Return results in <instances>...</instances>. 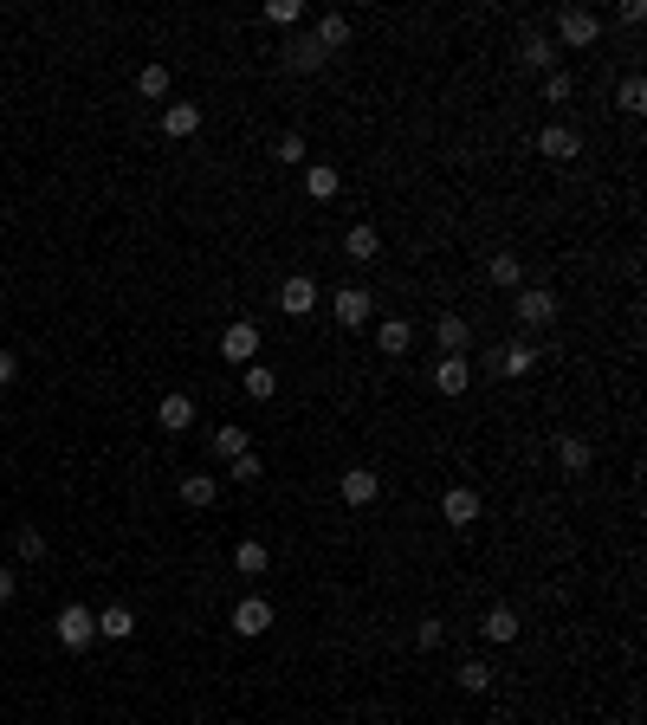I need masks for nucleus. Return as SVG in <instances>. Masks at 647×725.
<instances>
[{
	"label": "nucleus",
	"instance_id": "f3484780",
	"mask_svg": "<svg viewBox=\"0 0 647 725\" xmlns=\"http://www.w3.org/2000/svg\"><path fill=\"white\" fill-rule=\"evenodd\" d=\"M486 279L499 285V292H518V285H525V259H518V253H492L486 259Z\"/></svg>",
	"mask_w": 647,
	"mask_h": 725
},
{
	"label": "nucleus",
	"instance_id": "412c9836",
	"mask_svg": "<svg viewBox=\"0 0 647 725\" xmlns=\"http://www.w3.org/2000/svg\"><path fill=\"white\" fill-rule=\"evenodd\" d=\"M266 564H272V551L259 538H240L233 544V570H246V577H266Z\"/></svg>",
	"mask_w": 647,
	"mask_h": 725
},
{
	"label": "nucleus",
	"instance_id": "bb28decb",
	"mask_svg": "<svg viewBox=\"0 0 647 725\" xmlns=\"http://www.w3.org/2000/svg\"><path fill=\"white\" fill-rule=\"evenodd\" d=\"M214 499H220L214 473H188V480H182V505H195V512H201V505H214Z\"/></svg>",
	"mask_w": 647,
	"mask_h": 725
},
{
	"label": "nucleus",
	"instance_id": "9d476101",
	"mask_svg": "<svg viewBox=\"0 0 647 725\" xmlns=\"http://www.w3.org/2000/svg\"><path fill=\"white\" fill-rule=\"evenodd\" d=\"M538 156H550V162H576V156H583V136H576L570 123H544V130H538Z\"/></svg>",
	"mask_w": 647,
	"mask_h": 725
},
{
	"label": "nucleus",
	"instance_id": "423d86ee",
	"mask_svg": "<svg viewBox=\"0 0 647 725\" xmlns=\"http://www.w3.org/2000/svg\"><path fill=\"white\" fill-rule=\"evenodd\" d=\"M220 357L227 363H259V324L253 318H240V324H227V331H220Z\"/></svg>",
	"mask_w": 647,
	"mask_h": 725
},
{
	"label": "nucleus",
	"instance_id": "aec40b11",
	"mask_svg": "<svg viewBox=\"0 0 647 725\" xmlns=\"http://www.w3.org/2000/svg\"><path fill=\"white\" fill-rule=\"evenodd\" d=\"M98 635H104V641H130V635H136V615H130V603H110V609H98Z\"/></svg>",
	"mask_w": 647,
	"mask_h": 725
},
{
	"label": "nucleus",
	"instance_id": "2f4dec72",
	"mask_svg": "<svg viewBox=\"0 0 647 725\" xmlns=\"http://www.w3.org/2000/svg\"><path fill=\"white\" fill-rule=\"evenodd\" d=\"M576 98V78L570 72H544V104H570Z\"/></svg>",
	"mask_w": 647,
	"mask_h": 725
},
{
	"label": "nucleus",
	"instance_id": "4468645a",
	"mask_svg": "<svg viewBox=\"0 0 647 725\" xmlns=\"http://www.w3.org/2000/svg\"><path fill=\"white\" fill-rule=\"evenodd\" d=\"M156 421H162L169 434H188V428H195V402H188L182 389H175V395H162V402H156Z\"/></svg>",
	"mask_w": 647,
	"mask_h": 725
},
{
	"label": "nucleus",
	"instance_id": "ddd939ff",
	"mask_svg": "<svg viewBox=\"0 0 647 725\" xmlns=\"http://www.w3.org/2000/svg\"><path fill=\"white\" fill-rule=\"evenodd\" d=\"M518 628H525V622H518V609H512V603H492V609H486V622H479V635L505 648V641H518Z\"/></svg>",
	"mask_w": 647,
	"mask_h": 725
},
{
	"label": "nucleus",
	"instance_id": "39448f33",
	"mask_svg": "<svg viewBox=\"0 0 647 725\" xmlns=\"http://www.w3.org/2000/svg\"><path fill=\"white\" fill-rule=\"evenodd\" d=\"M479 512H486V499H479L473 486H447L440 492V518H447L453 531H466V525H479Z\"/></svg>",
	"mask_w": 647,
	"mask_h": 725
},
{
	"label": "nucleus",
	"instance_id": "473e14b6",
	"mask_svg": "<svg viewBox=\"0 0 647 725\" xmlns=\"http://www.w3.org/2000/svg\"><path fill=\"white\" fill-rule=\"evenodd\" d=\"M460 687H466V693H486V687H492V667H486V661H460Z\"/></svg>",
	"mask_w": 647,
	"mask_h": 725
},
{
	"label": "nucleus",
	"instance_id": "7c9ffc66",
	"mask_svg": "<svg viewBox=\"0 0 647 725\" xmlns=\"http://www.w3.org/2000/svg\"><path fill=\"white\" fill-rule=\"evenodd\" d=\"M136 91H143V98H169V65H143V72H136Z\"/></svg>",
	"mask_w": 647,
	"mask_h": 725
},
{
	"label": "nucleus",
	"instance_id": "ea45409f",
	"mask_svg": "<svg viewBox=\"0 0 647 725\" xmlns=\"http://www.w3.org/2000/svg\"><path fill=\"white\" fill-rule=\"evenodd\" d=\"M13 376H20V357H13V350H0V389H7Z\"/></svg>",
	"mask_w": 647,
	"mask_h": 725
},
{
	"label": "nucleus",
	"instance_id": "393cba45",
	"mask_svg": "<svg viewBox=\"0 0 647 725\" xmlns=\"http://www.w3.org/2000/svg\"><path fill=\"white\" fill-rule=\"evenodd\" d=\"M337 188H343V175L330 169V162H311V169H305V195H311V201H330Z\"/></svg>",
	"mask_w": 647,
	"mask_h": 725
},
{
	"label": "nucleus",
	"instance_id": "f257e3e1",
	"mask_svg": "<svg viewBox=\"0 0 647 725\" xmlns=\"http://www.w3.org/2000/svg\"><path fill=\"white\" fill-rule=\"evenodd\" d=\"M596 39H602V13L596 7H557L550 46H596Z\"/></svg>",
	"mask_w": 647,
	"mask_h": 725
},
{
	"label": "nucleus",
	"instance_id": "a878e982",
	"mask_svg": "<svg viewBox=\"0 0 647 725\" xmlns=\"http://www.w3.org/2000/svg\"><path fill=\"white\" fill-rule=\"evenodd\" d=\"M343 253H350V259H376V253H382V234H376L369 221H356L350 234H343Z\"/></svg>",
	"mask_w": 647,
	"mask_h": 725
},
{
	"label": "nucleus",
	"instance_id": "7ed1b4c3",
	"mask_svg": "<svg viewBox=\"0 0 647 725\" xmlns=\"http://www.w3.org/2000/svg\"><path fill=\"white\" fill-rule=\"evenodd\" d=\"M512 318L525 324V331H544V324H557V292H550V285H525V292L512 298Z\"/></svg>",
	"mask_w": 647,
	"mask_h": 725
},
{
	"label": "nucleus",
	"instance_id": "b1692460",
	"mask_svg": "<svg viewBox=\"0 0 647 725\" xmlns=\"http://www.w3.org/2000/svg\"><path fill=\"white\" fill-rule=\"evenodd\" d=\"M201 130V104H169L162 111V136H195Z\"/></svg>",
	"mask_w": 647,
	"mask_h": 725
},
{
	"label": "nucleus",
	"instance_id": "c85d7f7f",
	"mask_svg": "<svg viewBox=\"0 0 647 725\" xmlns=\"http://www.w3.org/2000/svg\"><path fill=\"white\" fill-rule=\"evenodd\" d=\"M615 111H628V117H641L647 111V78H622V91H615Z\"/></svg>",
	"mask_w": 647,
	"mask_h": 725
},
{
	"label": "nucleus",
	"instance_id": "1a4fd4ad",
	"mask_svg": "<svg viewBox=\"0 0 647 725\" xmlns=\"http://www.w3.org/2000/svg\"><path fill=\"white\" fill-rule=\"evenodd\" d=\"M337 492H343V505H376L382 499V473L376 467H343Z\"/></svg>",
	"mask_w": 647,
	"mask_h": 725
},
{
	"label": "nucleus",
	"instance_id": "e433bc0d",
	"mask_svg": "<svg viewBox=\"0 0 647 725\" xmlns=\"http://www.w3.org/2000/svg\"><path fill=\"white\" fill-rule=\"evenodd\" d=\"M259 473H266V467H259V454H240V460H227V480H240V486H253Z\"/></svg>",
	"mask_w": 647,
	"mask_h": 725
},
{
	"label": "nucleus",
	"instance_id": "0eeeda50",
	"mask_svg": "<svg viewBox=\"0 0 647 725\" xmlns=\"http://www.w3.org/2000/svg\"><path fill=\"white\" fill-rule=\"evenodd\" d=\"M227 622H233V635H240V641H259L272 628V603H266V596H240Z\"/></svg>",
	"mask_w": 647,
	"mask_h": 725
},
{
	"label": "nucleus",
	"instance_id": "6ab92c4d",
	"mask_svg": "<svg viewBox=\"0 0 647 725\" xmlns=\"http://www.w3.org/2000/svg\"><path fill=\"white\" fill-rule=\"evenodd\" d=\"M376 344H382V357H402V350L415 344V324H408V318H382L376 324Z\"/></svg>",
	"mask_w": 647,
	"mask_h": 725
},
{
	"label": "nucleus",
	"instance_id": "9b49d317",
	"mask_svg": "<svg viewBox=\"0 0 647 725\" xmlns=\"http://www.w3.org/2000/svg\"><path fill=\"white\" fill-rule=\"evenodd\" d=\"M492 369H499V376H531V369H538V344H525V337H518V344H499L492 350Z\"/></svg>",
	"mask_w": 647,
	"mask_h": 725
},
{
	"label": "nucleus",
	"instance_id": "5701e85b",
	"mask_svg": "<svg viewBox=\"0 0 647 725\" xmlns=\"http://www.w3.org/2000/svg\"><path fill=\"white\" fill-rule=\"evenodd\" d=\"M311 39H318L324 52H343V46H350V13H324V20H318V33H311Z\"/></svg>",
	"mask_w": 647,
	"mask_h": 725
},
{
	"label": "nucleus",
	"instance_id": "4c0bfd02",
	"mask_svg": "<svg viewBox=\"0 0 647 725\" xmlns=\"http://www.w3.org/2000/svg\"><path fill=\"white\" fill-rule=\"evenodd\" d=\"M415 641H421V648H440V641H447V622H440V615H421V622H415Z\"/></svg>",
	"mask_w": 647,
	"mask_h": 725
},
{
	"label": "nucleus",
	"instance_id": "dca6fc26",
	"mask_svg": "<svg viewBox=\"0 0 647 725\" xmlns=\"http://www.w3.org/2000/svg\"><path fill=\"white\" fill-rule=\"evenodd\" d=\"M466 382H473V363L466 357H440L434 363V389L440 395H466Z\"/></svg>",
	"mask_w": 647,
	"mask_h": 725
},
{
	"label": "nucleus",
	"instance_id": "c756f323",
	"mask_svg": "<svg viewBox=\"0 0 647 725\" xmlns=\"http://www.w3.org/2000/svg\"><path fill=\"white\" fill-rule=\"evenodd\" d=\"M246 395H253V402H272V395H279V376H272L266 363H246Z\"/></svg>",
	"mask_w": 647,
	"mask_h": 725
},
{
	"label": "nucleus",
	"instance_id": "58836bf2",
	"mask_svg": "<svg viewBox=\"0 0 647 725\" xmlns=\"http://www.w3.org/2000/svg\"><path fill=\"white\" fill-rule=\"evenodd\" d=\"M13 596H20V570H7V564H0V609H7Z\"/></svg>",
	"mask_w": 647,
	"mask_h": 725
},
{
	"label": "nucleus",
	"instance_id": "4be33fe9",
	"mask_svg": "<svg viewBox=\"0 0 647 725\" xmlns=\"http://www.w3.org/2000/svg\"><path fill=\"white\" fill-rule=\"evenodd\" d=\"M324 59H330V52L318 46V39H305V33H298L292 46H285V65H292V72H318Z\"/></svg>",
	"mask_w": 647,
	"mask_h": 725
},
{
	"label": "nucleus",
	"instance_id": "f03ea898",
	"mask_svg": "<svg viewBox=\"0 0 647 725\" xmlns=\"http://www.w3.org/2000/svg\"><path fill=\"white\" fill-rule=\"evenodd\" d=\"M52 635H59V648H91V635H98V615H91L85 603H65L59 615H52Z\"/></svg>",
	"mask_w": 647,
	"mask_h": 725
},
{
	"label": "nucleus",
	"instance_id": "20e7f679",
	"mask_svg": "<svg viewBox=\"0 0 647 725\" xmlns=\"http://www.w3.org/2000/svg\"><path fill=\"white\" fill-rule=\"evenodd\" d=\"M330 318H337V324H343V331H363V324H369V318H376V298H369V292H363V285H343V292H337V298H330Z\"/></svg>",
	"mask_w": 647,
	"mask_h": 725
},
{
	"label": "nucleus",
	"instance_id": "a211bd4d",
	"mask_svg": "<svg viewBox=\"0 0 647 725\" xmlns=\"http://www.w3.org/2000/svg\"><path fill=\"white\" fill-rule=\"evenodd\" d=\"M518 59H525L531 72H557V46H550V33H525V39H518Z\"/></svg>",
	"mask_w": 647,
	"mask_h": 725
},
{
	"label": "nucleus",
	"instance_id": "f704fd0d",
	"mask_svg": "<svg viewBox=\"0 0 647 725\" xmlns=\"http://www.w3.org/2000/svg\"><path fill=\"white\" fill-rule=\"evenodd\" d=\"M272 156H279L285 169H298V162H305V136H298V130H285V136H279V149H272Z\"/></svg>",
	"mask_w": 647,
	"mask_h": 725
},
{
	"label": "nucleus",
	"instance_id": "cd10ccee",
	"mask_svg": "<svg viewBox=\"0 0 647 725\" xmlns=\"http://www.w3.org/2000/svg\"><path fill=\"white\" fill-rule=\"evenodd\" d=\"M214 454H220V460H240V454H253V441H246V428H233V421H220V428H214Z\"/></svg>",
	"mask_w": 647,
	"mask_h": 725
},
{
	"label": "nucleus",
	"instance_id": "f8f14e48",
	"mask_svg": "<svg viewBox=\"0 0 647 725\" xmlns=\"http://www.w3.org/2000/svg\"><path fill=\"white\" fill-rule=\"evenodd\" d=\"M466 337H473V331H466L460 311H440V318H434V344H440V357H466Z\"/></svg>",
	"mask_w": 647,
	"mask_h": 725
},
{
	"label": "nucleus",
	"instance_id": "6e6552de",
	"mask_svg": "<svg viewBox=\"0 0 647 725\" xmlns=\"http://www.w3.org/2000/svg\"><path fill=\"white\" fill-rule=\"evenodd\" d=\"M279 311H285V318H305V311H318V279H311V272H292V279L279 285Z\"/></svg>",
	"mask_w": 647,
	"mask_h": 725
},
{
	"label": "nucleus",
	"instance_id": "2eb2a0df",
	"mask_svg": "<svg viewBox=\"0 0 647 725\" xmlns=\"http://www.w3.org/2000/svg\"><path fill=\"white\" fill-rule=\"evenodd\" d=\"M589 460H596V447H589L583 434H563V441H557V467L570 473V480H583V473H589Z\"/></svg>",
	"mask_w": 647,
	"mask_h": 725
},
{
	"label": "nucleus",
	"instance_id": "72a5a7b5",
	"mask_svg": "<svg viewBox=\"0 0 647 725\" xmlns=\"http://www.w3.org/2000/svg\"><path fill=\"white\" fill-rule=\"evenodd\" d=\"M266 20H272V26H298V20H305V0H272Z\"/></svg>",
	"mask_w": 647,
	"mask_h": 725
},
{
	"label": "nucleus",
	"instance_id": "c9c22d12",
	"mask_svg": "<svg viewBox=\"0 0 647 725\" xmlns=\"http://www.w3.org/2000/svg\"><path fill=\"white\" fill-rule=\"evenodd\" d=\"M13 551H20V557H46V531H39V525H20Z\"/></svg>",
	"mask_w": 647,
	"mask_h": 725
}]
</instances>
